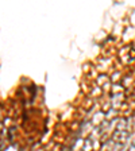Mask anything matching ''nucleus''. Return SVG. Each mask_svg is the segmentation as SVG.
<instances>
[{
    "label": "nucleus",
    "mask_w": 135,
    "mask_h": 151,
    "mask_svg": "<svg viewBox=\"0 0 135 151\" xmlns=\"http://www.w3.org/2000/svg\"><path fill=\"white\" fill-rule=\"evenodd\" d=\"M120 76H122V72H113L112 76H111V81L116 82V81L120 80Z\"/></svg>",
    "instance_id": "1"
}]
</instances>
